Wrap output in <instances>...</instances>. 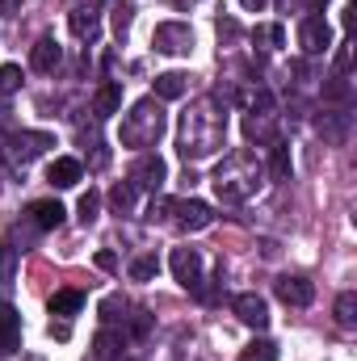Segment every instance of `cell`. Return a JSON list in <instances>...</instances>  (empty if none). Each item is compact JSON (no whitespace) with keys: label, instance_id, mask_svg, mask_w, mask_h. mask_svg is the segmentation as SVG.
I'll return each mask as SVG.
<instances>
[{"label":"cell","instance_id":"6da1fadb","mask_svg":"<svg viewBox=\"0 0 357 361\" xmlns=\"http://www.w3.org/2000/svg\"><path fill=\"white\" fill-rule=\"evenodd\" d=\"M223 143H227V101H219V92L189 101V109L177 122L181 160H210Z\"/></svg>","mask_w":357,"mask_h":361},{"label":"cell","instance_id":"7a4b0ae2","mask_svg":"<svg viewBox=\"0 0 357 361\" xmlns=\"http://www.w3.org/2000/svg\"><path fill=\"white\" fill-rule=\"evenodd\" d=\"M261 180H265V164H261V160H257L248 147H240V152L223 156V164L214 169L210 185H214L219 202H227V206H240V202L257 197Z\"/></svg>","mask_w":357,"mask_h":361},{"label":"cell","instance_id":"3957f363","mask_svg":"<svg viewBox=\"0 0 357 361\" xmlns=\"http://www.w3.org/2000/svg\"><path fill=\"white\" fill-rule=\"evenodd\" d=\"M160 135H164V105H160L156 97L135 101V105H131V114L122 118V147L143 152V147H156V143H160Z\"/></svg>","mask_w":357,"mask_h":361},{"label":"cell","instance_id":"277c9868","mask_svg":"<svg viewBox=\"0 0 357 361\" xmlns=\"http://www.w3.org/2000/svg\"><path fill=\"white\" fill-rule=\"evenodd\" d=\"M244 139H248V143H273V139H277V105H273V92L269 89H257V97L248 101Z\"/></svg>","mask_w":357,"mask_h":361},{"label":"cell","instance_id":"5b68a950","mask_svg":"<svg viewBox=\"0 0 357 361\" xmlns=\"http://www.w3.org/2000/svg\"><path fill=\"white\" fill-rule=\"evenodd\" d=\"M51 147H55V135H51V130H8V139H4V156H8L17 169L34 164V160L47 156Z\"/></svg>","mask_w":357,"mask_h":361},{"label":"cell","instance_id":"8992f818","mask_svg":"<svg viewBox=\"0 0 357 361\" xmlns=\"http://www.w3.org/2000/svg\"><path fill=\"white\" fill-rule=\"evenodd\" d=\"M152 47L160 55H189L193 51V30L185 21H160L156 34H152Z\"/></svg>","mask_w":357,"mask_h":361},{"label":"cell","instance_id":"52a82bcc","mask_svg":"<svg viewBox=\"0 0 357 361\" xmlns=\"http://www.w3.org/2000/svg\"><path fill=\"white\" fill-rule=\"evenodd\" d=\"M298 47H303V55H324V51H332V25H328L320 13L303 17V25H298Z\"/></svg>","mask_w":357,"mask_h":361},{"label":"cell","instance_id":"ba28073f","mask_svg":"<svg viewBox=\"0 0 357 361\" xmlns=\"http://www.w3.org/2000/svg\"><path fill=\"white\" fill-rule=\"evenodd\" d=\"M173 223L181 231H206L214 223V210L198 197H181V202H173Z\"/></svg>","mask_w":357,"mask_h":361},{"label":"cell","instance_id":"9c48e42d","mask_svg":"<svg viewBox=\"0 0 357 361\" xmlns=\"http://www.w3.org/2000/svg\"><path fill=\"white\" fill-rule=\"evenodd\" d=\"M273 294H277L286 307H311V302H315V286H311L307 277H298V273H282V277L273 281Z\"/></svg>","mask_w":357,"mask_h":361},{"label":"cell","instance_id":"30bf717a","mask_svg":"<svg viewBox=\"0 0 357 361\" xmlns=\"http://www.w3.org/2000/svg\"><path fill=\"white\" fill-rule=\"evenodd\" d=\"M169 265H173V277L185 290H202V257H198V248H173Z\"/></svg>","mask_w":357,"mask_h":361},{"label":"cell","instance_id":"8fae6325","mask_svg":"<svg viewBox=\"0 0 357 361\" xmlns=\"http://www.w3.org/2000/svg\"><path fill=\"white\" fill-rule=\"evenodd\" d=\"M169 177V164L160 160V156H152V152H143L139 160H135V169H131V185L135 189H160Z\"/></svg>","mask_w":357,"mask_h":361},{"label":"cell","instance_id":"7c38bea8","mask_svg":"<svg viewBox=\"0 0 357 361\" xmlns=\"http://www.w3.org/2000/svg\"><path fill=\"white\" fill-rule=\"evenodd\" d=\"M315 130H320V139H324V143L341 147V143H349L353 118H349V109H332V114H320V118H315Z\"/></svg>","mask_w":357,"mask_h":361},{"label":"cell","instance_id":"4fadbf2b","mask_svg":"<svg viewBox=\"0 0 357 361\" xmlns=\"http://www.w3.org/2000/svg\"><path fill=\"white\" fill-rule=\"evenodd\" d=\"M231 311H236V319L240 324H248V328H269V302L261 294H236L231 298Z\"/></svg>","mask_w":357,"mask_h":361},{"label":"cell","instance_id":"5bb4252c","mask_svg":"<svg viewBox=\"0 0 357 361\" xmlns=\"http://www.w3.org/2000/svg\"><path fill=\"white\" fill-rule=\"evenodd\" d=\"M68 25H72V34L80 38V42H97L101 38V13L92 8V4H76L72 13H68Z\"/></svg>","mask_w":357,"mask_h":361},{"label":"cell","instance_id":"9a60e30c","mask_svg":"<svg viewBox=\"0 0 357 361\" xmlns=\"http://www.w3.org/2000/svg\"><path fill=\"white\" fill-rule=\"evenodd\" d=\"M59 63H63V47H59L55 38H38V42L30 47V68H34V72L51 76Z\"/></svg>","mask_w":357,"mask_h":361},{"label":"cell","instance_id":"2e32d148","mask_svg":"<svg viewBox=\"0 0 357 361\" xmlns=\"http://www.w3.org/2000/svg\"><path fill=\"white\" fill-rule=\"evenodd\" d=\"M80 177H85V164L72 160V156H59V160L47 169V180H51L55 189H72V185H80Z\"/></svg>","mask_w":357,"mask_h":361},{"label":"cell","instance_id":"e0dca14e","mask_svg":"<svg viewBox=\"0 0 357 361\" xmlns=\"http://www.w3.org/2000/svg\"><path fill=\"white\" fill-rule=\"evenodd\" d=\"M17 349H21V315L0 302V353H17Z\"/></svg>","mask_w":357,"mask_h":361},{"label":"cell","instance_id":"ac0fdd59","mask_svg":"<svg viewBox=\"0 0 357 361\" xmlns=\"http://www.w3.org/2000/svg\"><path fill=\"white\" fill-rule=\"evenodd\" d=\"M63 214H68V210H63L55 197H47V202H34V206H30V223H34L38 231H55V227L63 223Z\"/></svg>","mask_w":357,"mask_h":361},{"label":"cell","instance_id":"d6986e66","mask_svg":"<svg viewBox=\"0 0 357 361\" xmlns=\"http://www.w3.org/2000/svg\"><path fill=\"white\" fill-rule=\"evenodd\" d=\"M122 109V80H105L101 89L92 92V114L97 118H109Z\"/></svg>","mask_w":357,"mask_h":361},{"label":"cell","instance_id":"ffe728a7","mask_svg":"<svg viewBox=\"0 0 357 361\" xmlns=\"http://www.w3.org/2000/svg\"><path fill=\"white\" fill-rule=\"evenodd\" d=\"M122 349H126V336H122V332H114V328H101V332H97V341H92L97 361H122Z\"/></svg>","mask_w":357,"mask_h":361},{"label":"cell","instance_id":"44dd1931","mask_svg":"<svg viewBox=\"0 0 357 361\" xmlns=\"http://www.w3.org/2000/svg\"><path fill=\"white\" fill-rule=\"evenodd\" d=\"M269 177H273V180H290V177H294L290 143H282V139H273V143H269Z\"/></svg>","mask_w":357,"mask_h":361},{"label":"cell","instance_id":"7402d4cb","mask_svg":"<svg viewBox=\"0 0 357 361\" xmlns=\"http://www.w3.org/2000/svg\"><path fill=\"white\" fill-rule=\"evenodd\" d=\"M189 92V76L185 72H160L156 76V101H177Z\"/></svg>","mask_w":357,"mask_h":361},{"label":"cell","instance_id":"603a6c76","mask_svg":"<svg viewBox=\"0 0 357 361\" xmlns=\"http://www.w3.org/2000/svg\"><path fill=\"white\" fill-rule=\"evenodd\" d=\"M80 307H85V294L80 290H55L51 294V315H59V319H72Z\"/></svg>","mask_w":357,"mask_h":361},{"label":"cell","instance_id":"cb8c5ba5","mask_svg":"<svg viewBox=\"0 0 357 361\" xmlns=\"http://www.w3.org/2000/svg\"><path fill=\"white\" fill-rule=\"evenodd\" d=\"M135 197H139V189H135L131 180H118V185L109 189V206H114V214H131V210H135Z\"/></svg>","mask_w":357,"mask_h":361},{"label":"cell","instance_id":"d4e9b609","mask_svg":"<svg viewBox=\"0 0 357 361\" xmlns=\"http://www.w3.org/2000/svg\"><path fill=\"white\" fill-rule=\"evenodd\" d=\"M253 42H257L261 51H282V47H286V30H282V25H257V30H253Z\"/></svg>","mask_w":357,"mask_h":361},{"label":"cell","instance_id":"484cf974","mask_svg":"<svg viewBox=\"0 0 357 361\" xmlns=\"http://www.w3.org/2000/svg\"><path fill=\"white\" fill-rule=\"evenodd\" d=\"M324 101H332V105H349V101H353V85H349V76H332V80L324 85Z\"/></svg>","mask_w":357,"mask_h":361},{"label":"cell","instance_id":"4316f807","mask_svg":"<svg viewBox=\"0 0 357 361\" xmlns=\"http://www.w3.org/2000/svg\"><path fill=\"white\" fill-rule=\"evenodd\" d=\"M332 311H337V324H341V328H357V294L353 290H345Z\"/></svg>","mask_w":357,"mask_h":361},{"label":"cell","instance_id":"83f0119b","mask_svg":"<svg viewBox=\"0 0 357 361\" xmlns=\"http://www.w3.org/2000/svg\"><path fill=\"white\" fill-rule=\"evenodd\" d=\"M97 214H101V193L89 189V193L80 197V206H76V219H80L85 227H92V223H97Z\"/></svg>","mask_w":357,"mask_h":361},{"label":"cell","instance_id":"f1b7e54d","mask_svg":"<svg viewBox=\"0 0 357 361\" xmlns=\"http://www.w3.org/2000/svg\"><path fill=\"white\" fill-rule=\"evenodd\" d=\"M240 361H277V345H273V341H253V345L240 353Z\"/></svg>","mask_w":357,"mask_h":361},{"label":"cell","instance_id":"f546056e","mask_svg":"<svg viewBox=\"0 0 357 361\" xmlns=\"http://www.w3.org/2000/svg\"><path fill=\"white\" fill-rule=\"evenodd\" d=\"M156 273H160V261H156V257H135V261H131V277H135V281H152Z\"/></svg>","mask_w":357,"mask_h":361},{"label":"cell","instance_id":"4dcf8cb0","mask_svg":"<svg viewBox=\"0 0 357 361\" xmlns=\"http://www.w3.org/2000/svg\"><path fill=\"white\" fill-rule=\"evenodd\" d=\"M17 89H21V68L17 63H4L0 68V97H13Z\"/></svg>","mask_w":357,"mask_h":361},{"label":"cell","instance_id":"1f68e13d","mask_svg":"<svg viewBox=\"0 0 357 361\" xmlns=\"http://www.w3.org/2000/svg\"><path fill=\"white\" fill-rule=\"evenodd\" d=\"M13 273H17V248L13 244H0V286L13 281Z\"/></svg>","mask_w":357,"mask_h":361},{"label":"cell","instance_id":"d6a6232c","mask_svg":"<svg viewBox=\"0 0 357 361\" xmlns=\"http://www.w3.org/2000/svg\"><path fill=\"white\" fill-rule=\"evenodd\" d=\"M169 214H173V202L169 197H152V206H147V223H169Z\"/></svg>","mask_w":357,"mask_h":361},{"label":"cell","instance_id":"836d02e7","mask_svg":"<svg viewBox=\"0 0 357 361\" xmlns=\"http://www.w3.org/2000/svg\"><path fill=\"white\" fill-rule=\"evenodd\" d=\"M349 63H353V51H349V42H341L337 47V76H349Z\"/></svg>","mask_w":357,"mask_h":361},{"label":"cell","instance_id":"e575fe53","mask_svg":"<svg viewBox=\"0 0 357 361\" xmlns=\"http://www.w3.org/2000/svg\"><path fill=\"white\" fill-rule=\"evenodd\" d=\"M131 332H135V336H147V332H152V315H147V311H135V315H131Z\"/></svg>","mask_w":357,"mask_h":361},{"label":"cell","instance_id":"d590c367","mask_svg":"<svg viewBox=\"0 0 357 361\" xmlns=\"http://www.w3.org/2000/svg\"><path fill=\"white\" fill-rule=\"evenodd\" d=\"M114 30H118V38L131 30V8H126V4H118V8H114Z\"/></svg>","mask_w":357,"mask_h":361},{"label":"cell","instance_id":"8d00e7d4","mask_svg":"<svg viewBox=\"0 0 357 361\" xmlns=\"http://www.w3.org/2000/svg\"><path fill=\"white\" fill-rule=\"evenodd\" d=\"M236 38H240V25H236L231 17H223V21H219V42H236Z\"/></svg>","mask_w":357,"mask_h":361},{"label":"cell","instance_id":"74e56055","mask_svg":"<svg viewBox=\"0 0 357 361\" xmlns=\"http://www.w3.org/2000/svg\"><path fill=\"white\" fill-rule=\"evenodd\" d=\"M97 265H101V269H114V265H118V257H114V252H97Z\"/></svg>","mask_w":357,"mask_h":361},{"label":"cell","instance_id":"f35d334b","mask_svg":"<svg viewBox=\"0 0 357 361\" xmlns=\"http://www.w3.org/2000/svg\"><path fill=\"white\" fill-rule=\"evenodd\" d=\"M240 4H244V8H248V13H261V8H265L269 0H240Z\"/></svg>","mask_w":357,"mask_h":361},{"label":"cell","instance_id":"ab89813d","mask_svg":"<svg viewBox=\"0 0 357 361\" xmlns=\"http://www.w3.org/2000/svg\"><path fill=\"white\" fill-rule=\"evenodd\" d=\"M17 4H21V0H0V13H8V17H13V8H17Z\"/></svg>","mask_w":357,"mask_h":361},{"label":"cell","instance_id":"60d3db41","mask_svg":"<svg viewBox=\"0 0 357 361\" xmlns=\"http://www.w3.org/2000/svg\"><path fill=\"white\" fill-rule=\"evenodd\" d=\"M324 4H328V0H307V8H311V13H320Z\"/></svg>","mask_w":357,"mask_h":361},{"label":"cell","instance_id":"b9f144b4","mask_svg":"<svg viewBox=\"0 0 357 361\" xmlns=\"http://www.w3.org/2000/svg\"><path fill=\"white\" fill-rule=\"evenodd\" d=\"M122 361H131V357H122Z\"/></svg>","mask_w":357,"mask_h":361}]
</instances>
